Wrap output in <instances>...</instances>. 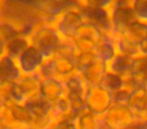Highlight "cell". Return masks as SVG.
Masks as SVG:
<instances>
[{
    "label": "cell",
    "mask_w": 147,
    "mask_h": 129,
    "mask_svg": "<svg viewBox=\"0 0 147 129\" xmlns=\"http://www.w3.org/2000/svg\"><path fill=\"white\" fill-rule=\"evenodd\" d=\"M77 129H109L105 125L103 117L83 109L77 113L76 117Z\"/></svg>",
    "instance_id": "21"
},
{
    "label": "cell",
    "mask_w": 147,
    "mask_h": 129,
    "mask_svg": "<svg viewBox=\"0 0 147 129\" xmlns=\"http://www.w3.org/2000/svg\"><path fill=\"white\" fill-rule=\"evenodd\" d=\"M65 83L55 78H45L42 80L41 96L49 104L57 102L65 98Z\"/></svg>",
    "instance_id": "17"
},
{
    "label": "cell",
    "mask_w": 147,
    "mask_h": 129,
    "mask_svg": "<svg viewBox=\"0 0 147 129\" xmlns=\"http://www.w3.org/2000/svg\"><path fill=\"white\" fill-rule=\"evenodd\" d=\"M0 129H7L6 126H5V124H4V122H3L1 118H0Z\"/></svg>",
    "instance_id": "33"
},
{
    "label": "cell",
    "mask_w": 147,
    "mask_h": 129,
    "mask_svg": "<svg viewBox=\"0 0 147 129\" xmlns=\"http://www.w3.org/2000/svg\"><path fill=\"white\" fill-rule=\"evenodd\" d=\"M7 129H34V115L26 104L10 101L0 111Z\"/></svg>",
    "instance_id": "5"
},
{
    "label": "cell",
    "mask_w": 147,
    "mask_h": 129,
    "mask_svg": "<svg viewBox=\"0 0 147 129\" xmlns=\"http://www.w3.org/2000/svg\"><path fill=\"white\" fill-rule=\"evenodd\" d=\"M139 53H140V55H147V41H145V43L142 45V47H140V51H139Z\"/></svg>",
    "instance_id": "32"
},
{
    "label": "cell",
    "mask_w": 147,
    "mask_h": 129,
    "mask_svg": "<svg viewBox=\"0 0 147 129\" xmlns=\"http://www.w3.org/2000/svg\"><path fill=\"white\" fill-rule=\"evenodd\" d=\"M97 57L108 63L117 53L116 45L111 33H105L96 47Z\"/></svg>",
    "instance_id": "22"
},
{
    "label": "cell",
    "mask_w": 147,
    "mask_h": 129,
    "mask_svg": "<svg viewBox=\"0 0 147 129\" xmlns=\"http://www.w3.org/2000/svg\"><path fill=\"white\" fill-rule=\"evenodd\" d=\"M85 21L80 8H71L63 12L53 22L57 32L63 41H69L76 34L79 27Z\"/></svg>",
    "instance_id": "9"
},
{
    "label": "cell",
    "mask_w": 147,
    "mask_h": 129,
    "mask_svg": "<svg viewBox=\"0 0 147 129\" xmlns=\"http://www.w3.org/2000/svg\"><path fill=\"white\" fill-rule=\"evenodd\" d=\"M102 117L109 129H122L137 118L128 105L118 103H114Z\"/></svg>",
    "instance_id": "10"
},
{
    "label": "cell",
    "mask_w": 147,
    "mask_h": 129,
    "mask_svg": "<svg viewBox=\"0 0 147 129\" xmlns=\"http://www.w3.org/2000/svg\"><path fill=\"white\" fill-rule=\"evenodd\" d=\"M42 80L38 73L22 75L13 85L12 101L28 105L40 100Z\"/></svg>",
    "instance_id": "6"
},
{
    "label": "cell",
    "mask_w": 147,
    "mask_h": 129,
    "mask_svg": "<svg viewBox=\"0 0 147 129\" xmlns=\"http://www.w3.org/2000/svg\"><path fill=\"white\" fill-rule=\"evenodd\" d=\"M122 129H147V119L136 118L132 123Z\"/></svg>",
    "instance_id": "29"
},
{
    "label": "cell",
    "mask_w": 147,
    "mask_h": 129,
    "mask_svg": "<svg viewBox=\"0 0 147 129\" xmlns=\"http://www.w3.org/2000/svg\"><path fill=\"white\" fill-rule=\"evenodd\" d=\"M133 1L134 0H114L111 7H132Z\"/></svg>",
    "instance_id": "30"
},
{
    "label": "cell",
    "mask_w": 147,
    "mask_h": 129,
    "mask_svg": "<svg viewBox=\"0 0 147 129\" xmlns=\"http://www.w3.org/2000/svg\"><path fill=\"white\" fill-rule=\"evenodd\" d=\"M22 75L38 73L45 61V57L34 47L29 45L18 57L15 59Z\"/></svg>",
    "instance_id": "12"
},
{
    "label": "cell",
    "mask_w": 147,
    "mask_h": 129,
    "mask_svg": "<svg viewBox=\"0 0 147 129\" xmlns=\"http://www.w3.org/2000/svg\"><path fill=\"white\" fill-rule=\"evenodd\" d=\"M77 72L78 69L71 47L69 41H63L61 47L51 57L45 59L38 74L42 79L55 78L65 82Z\"/></svg>",
    "instance_id": "2"
},
{
    "label": "cell",
    "mask_w": 147,
    "mask_h": 129,
    "mask_svg": "<svg viewBox=\"0 0 147 129\" xmlns=\"http://www.w3.org/2000/svg\"><path fill=\"white\" fill-rule=\"evenodd\" d=\"M41 22L53 23L63 12L71 8H80L81 0H37Z\"/></svg>",
    "instance_id": "8"
},
{
    "label": "cell",
    "mask_w": 147,
    "mask_h": 129,
    "mask_svg": "<svg viewBox=\"0 0 147 129\" xmlns=\"http://www.w3.org/2000/svg\"><path fill=\"white\" fill-rule=\"evenodd\" d=\"M117 53L138 55L140 47L147 41V22L136 19L118 33H111Z\"/></svg>",
    "instance_id": "3"
},
{
    "label": "cell",
    "mask_w": 147,
    "mask_h": 129,
    "mask_svg": "<svg viewBox=\"0 0 147 129\" xmlns=\"http://www.w3.org/2000/svg\"><path fill=\"white\" fill-rule=\"evenodd\" d=\"M109 10L112 24L111 33L120 32L137 19L132 7H111Z\"/></svg>",
    "instance_id": "16"
},
{
    "label": "cell",
    "mask_w": 147,
    "mask_h": 129,
    "mask_svg": "<svg viewBox=\"0 0 147 129\" xmlns=\"http://www.w3.org/2000/svg\"><path fill=\"white\" fill-rule=\"evenodd\" d=\"M0 20L10 23L21 35L28 36L41 22L37 0H2Z\"/></svg>",
    "instance_id": "1"
},
{
    "label": "cell",
    "mask_w": 147,
    "mask_h": 129,
    "mask_svg": "<svg viewBox=\"0 0 147 129\" xmlns=\"http://www.w3.org/2000/svg\"><path fill=\"white\" fill-rule=\"evenodd\" d=\"M113 104V93L104 86L98 84L87 87L85 93V109L96 115L102 116Z\"/></svg>",
    "instance_id": "7"
},
{
    "label": "cell",
    "mask_w": 147,
    "mask_h": 129,
    "mask_svg": "<svg viewBox=\"0 0 147 129\" xmlns=\"http://www.w3.org/2000/svg\"><path fill=\"white\" fill-rule=\"evenodd\" d=\"M132 9L138 20L147 22V0H134Z\"/></svg>",
    "instance_id": "27"
},
{
    "label": "cell",
    "mask_w": 147,
    "mask_h": 129,
    "mask_svg": "<svg viewBox=\"0 0 147 129\" xmlns=\"http://www.w3.org/2000/svg\"><path fill=\"white\" fill-rule=\"evenodd\" d=\"M114 0H81L83 6L92 8H106L110 9Z\"/></svg>",
    "instance_id": "28"
},
{
    "label": "cell",
    "mask_w": 147,
    "mask_h": 129,
    "mask_svg": "<svg viewBox=\"0 0 147 129\" xmlns=\"http://www.w3.org/2000/svg\"><path fill=\"white\" fill-rule=\"evenodd\" d=\"M125 79V85L130 89H146L147 90V55L135 57L133 69L130 75Z\"/></svg>",
    "instance_id": "13"
},
{
    "label": "cell",
    "mask_w": 147,
    "mask_h": 129,
    "mask_svg": "<svg viewBox=\"0 0 147 129\" xmlns=\"http://www.w3.org/2000/svg\"><path fill=\"white\" fill-rule=\"evenodd\" d=\"M81 11L86 21L93 23L105 33L112 32V24L110 18V10L106 8H92L81 6Z\"/></svg>",
    "instance_id": "14"
},
{
    "label": "cell",
    "mask_w": 147,
    "mask_h": 129,
    "mask_svg": "<svg viewBox=\"0 0 147 129\" xmlns=\"http://www.w3.org/2000/svg\"><path fill=\"white\" fill-rule=\"evenodd\" d=\"M135 57L136 55L117 53L115 57L108 63V71L115 73L123 78H126L130 75L133 69Z\"/></svg>",
    "instance_id": "19"
},
{
    "label": "cell",
    "mask_w": 147,
    "mask_h": 129,
    "mask_svg": "<svg viewBox=\"0 0 147 129\" xmlns=\"http://www.w3.org/2000/svg\"><path fill=\"white\" fill-rule=\"evenodd\" d=\"M100 84L114 94L125 86V79L115 73L107 71Z\"/></svg>",
    "instance_id": "25"
},
{
    "label": "cell",
    "mask_w": 147,
    "mask_h": 129,
    "mask_svg": "<svg viewBox=\"0 0 147 129\" xmlns=\"http://www.w3.org/2000/svg\"><path fill=\"white\" fill-rule=\"evenodd\" d=\"M127 105L137 118L147 119V90L134 89L131 92Z\"/></svg>",
    "instance_id": "20"
},
{
    "label": "cell",
    "mask_w": 147,
    "mask_h": 129,
    "mask_svg": "<svg viewBox=\"0 0 147 129\" xmlns=\"http://www.w3.org/2000/svg\"><path fill=\"white\" fill-rule=\"evenodd\" d=\"M27 47H29V41L25 35H17V36L8 41L5 45V53L13 59H16Z\"/></svg>",
    "instance_id": "24"
},
{
    "label": "cell",
    "mask_w": 147,
    "mask_h": 129,
    "mask_svg": "<svg viewBox=\"0 0 147 129\" xmlns=\"http://www.w3.org/2000/svg\"><path fill=\"white\" fill-rule=\"evenodd\" d=\"M1 3H2V0H0V10H1Z\"/></svg>",
    "instance_id": "35"
},
{
    "label": "cell",
    "mask_w": 147,
    "mask_h": 129,
    "mask_svg": "<svg viewBox=\"0 0 147 129\" xmlns=\"http://www.w3.org/2000/svg\"><path fill=\"white\" fill-rule=\"evenodd\" d=\"M21 76L15 59L6 53L0 57V84H15Z\"/></svg>",
    "instance_id": "18"
},
{
    "label": "cell",
    "mask_w": 147,
    "mask_h": 129,
    "mask_svg": "<svg viewBox=\"0 0 147 129\" xmlns=\"http://www.w3.org/2000/svg\"><path fill=\"white\" fill-rule=\"evenodd\" d=\"M71 129H77V127L75 126V127H73V128H71Z\"/></svg>",
    "instance_id": "36"
},
{
    "label": "cell",
    "mask_w": 147,
    "mask_h": 129,
    "mask_svg": "<svg viewBox=\"0 0 147 129\" xmlns=\"http://www.w3.org/2000/svg\"><path fill=\"white\" fill-rule=\"evenodd\" d=\"M105 32H103L99 27L94 25L93 23L89 22V21L85 20L82 23L79 29L77 30L76 34L74 35V37H79V38H84L87 41H93V43L98 45L99 41L103 37Z\"/></svg>",
    "instance_id": "23"
},
{
    "label": "cell",
    "mask_w": 147,
    "mask_h": 129,
    "mask_svg": "<svg viewBox=\"0 0 147 129\" xmlns=\"http://www.w3.org/2000/svg\"><path fill=\"white\" fill-rule=\"evenodd\" d=\"M14 84H0V111L12 101V90Z\"/></svg>",
    "instance_id": "26"
},
{
    "label": "cell",
    "mask_w": 147,
    "mask_h": 129,
    "mask_svg": "<svg viewBox=\"0 0 147 129\" xmlns=\"http://www.w3.org/2000/svg\"><path fill=\"white\" fill-rule=\"evenodd\" d=\"M29 45L37 49L45 59L53 55L63 45V39L53 23L39 22L27 36Z\"/></svg>",
    "instance_id": "4"
},
{
    "label": "cell",
    "mask_w": 147,
    "mask_h": 129,
    "mask_svg": "<svg viewBox=\"0 0 147 129\" xmlns=\"http://www.w3.org/2000/svg\"><path fill=\"white\" fill-rule=\"evenodd\" d=\"M108 63H105L101 59L97 57L94 61L85 67L81 71H79L82 80L86 84L87 87L93 86V85H98L101 83L104 75L108 71Z\"/></svg>",
    "instance_id": "15"
},
{
    "label": "cell",
    "mask_w": 147,
    "mask_h": 129,
    "mask_svg": "<svg viewBox=\"0 0 147 129\" xmlns=\"http://www.w3.org/2000/svg\"><path fill=\"white\" fill-rule=\"evenodd\" d=\"M5 45H6V43H5L2 35L0 34V57L5 55Z\"/></svg>",
    "instance_id": "31"
},
{
    "label": "cell",
    "mask_w": 147,
    "mask_h": 129,
    "mask_svg": "<svg viewBox=\"0 0 147 129\" xmlns=\"http://www.w3.org/2000/svg\"><path fill=\"white\" fill-rule=\"evenodd\" d=\"M41 129H53V128L51 126H47V127H45V128H41Z\"/></svg>",
    "instance_id": "34"
},
{
    "label": "cell",
    "mask_w": 147,
    "mask_h": 129,
    "mask_svg": "<svg viewBox=\"0 0 147 129\" xmlns=\"http://www.w3.org/2000/svg\"><path fill=\"white\" fill-rule=\"evenodd\" d=\"M65 83V100L75 112H80L81 110L85 109V93L87 89L86 84L82 80L78 72Z\"/></svg>",
    "instance_id": "11"
}]
</instances>
